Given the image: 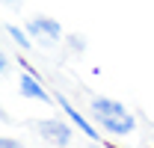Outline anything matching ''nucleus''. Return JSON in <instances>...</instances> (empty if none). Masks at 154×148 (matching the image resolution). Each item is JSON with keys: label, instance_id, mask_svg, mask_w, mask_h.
Here are the masks:
<instances>
[{"label": "nucleus", "instance_id": "7ed1b4c3", "mask_svg": "<svg viewBox=\"0 0 154 148\" xmlns=\"http://www.w3.org/2000/svg\"><path fill=\"white\" fill-rule=\"evenodd\" d=\"M36 130H38V136L45 142H51L54 148H65V145H71V139H74L71 128L65 122H59V119H42L36 125Z\"/></svg>", "mask_w": 154, "mask_h": 148}, {"label": "nucleus", "instance_id": "0eeeda50", "mask_svg": "<svg viewBox=\"0 0 154 148\" xmlns=\"http://www.w3.org/2000/svg\"><path fill=\"white\" fill-rule=\"evenodd\" d=\"M68 45H71V51H86V42H83V36H68Z\"/></svg>", "mask_w": 154, "mask_h": 148}, {"label": "nucleus", "instance_id": "20e7f679", "mask_svg": "<svg viewBox=\"0 0 154 148\" xmlns=\"http://www.w3.org/2000/svg\"><path fill=\"white\" fill-rule=\"evenodd\" d=\"M18 92L24 95V98H33V101H51V95L42 89V83H38V77H33V74H21V80H18Z\"/></svg>", "mask_w": 154, "mask_h": 148}, {"label": "nucleus", "instance_id": "39448f33", "mask_svg": "<svg viewBox=\"0 0 154 148\" xmlns=\"http://www.w3.org/2000/svg\"><path fill=\"white\" fill-rule=\"evenodd\" d=\"M59 104H62V110H65V116H68V119H71V122H74L77 128L83 130V133H86V136H89V139H98V133H95V128H92V125H89V122H86V119H83V116H80V113L74 110V107H71V104H68V101H65V98H57Z\"/></svg>", "mask_w": 154, "mask_h": 148}, {"label": "nucleus", "instance_id": "f03ea898", "mask_svg": "<svg viewBox=\"0 0 154 148\" xmlns=\"http://www.w3.org/2000/svg\"><path fill=\"white\" fill-rule=\"evenodd\" d=\"M27 36L38 39L45 48H51V45L62 42V27H59V21L48 18V15H36V18L27 21Z\"/></svg>", "mask_w": 154, "mask_h": 148}, {"label": "nucleus", "instance_id": "423d86ee", "mask_svg": "<svg viewBox=\"0 0 154 148\" xmlns=\"http://www.w3.org/2000/svg\"><path fill=\"white\" fill-rule=\"evenodd\" d=\"M6 33L18 42V48H24V51H30V39H27V30H21V27H15V24H6Z\"/></svg>", "mask_w": 154, "mask_h": 148}, {"label": "nucleus", "instance_id": "1a4fd4ad", "mask_svg": "<svg viewBox=\"0 0 154 148\" xmlns=\"http://www.w3.org/2000/svg\"><path fill=\"white\" fill-rule=\"evenodd\" d=\"M9 68H12V59H9L6 54H0V74H6Z\"/></svg>", "mask_w": 154, "mask_h": 148}, {"label": "nucleus", "instance_id": "6e6552de", "mask_svg": "<svg viewBox=\"0 0 154 148\" xmlns=\"http://www.w3.org/2000/svg\"><path fill=\"white\" fill-rule=\"evenodd\" d=\"M0 148H24L18 142V139H12V136H3V139H0Z\"/></svg>", "mask_w": 154, "mask_h": 148}, {"label": "nucleus", "instance_id": "9d476101", "mask_svg": "<svg viewBox=\"0 0 154 148\" xmlns=\"http://www.w3.org/2000/svg\"><path fill=\"white\" fill-rule=\"evenodd\" d=\"M3 3H12V6H18V0H3Z\"/></svg>", "mask_w": 154, "mask_h": 148}, {"label": "nucleus", "instance_id": "f257e3e1", "mask_svg": "<svg viewBox=\"0 0 154 148\" xmlns=\"http://www.w3.org/2000/svg\"><path fill=\"white\" fill-rule=\"evenodd\" d=\"M89 110H92V119L113 136H131L136 130V119L131 116V110H125V104L113 98H92Z\"/></svg>", "mask_w": 154, "mask_h": 148}]
</instances>
